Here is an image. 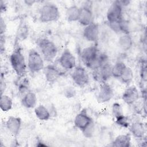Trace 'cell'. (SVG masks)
Wrapping results in <instances>:
<instances>
[{"label": "cell", "instance_id": "1", "mask_svg": "<svg viewBox=\"0 0 147 147\" xmlns=\"http://www.w3.org/2000/svg\"><path fill=\"white\" fill-rule=\"evenodd\" d=\"M10 62L17 76L19 78L25 77L28 66L24 55L20 48L17 47L13 51L10 56Z\"/></svg>", "mask_w": 147, "mask_h": 147}, {"label": "cell", "instance_id": "2", "mask_svg": "<svg viewBox=\"0 0 147 147\" xmlns=\"http://www.w3.org/2000/svg\"><path fill=\"white\" fill-rule=\"evenodd\" d=\"M99 51L95 45L84 48L80 54L81 59L84 64L92 70L100 67Z\"/></svg>", "mask_w": 147, "mask_h": 147}, {"label": "cell", "instance_id": "3", "mask_svg": "<svg viewBox=\"0 0 147 147\" xmlns=\"http://www.w3.org/2000/svg\"><path fill=\"white\" fill-rule=\"evenodd\" d=\"M38 48L43 59L47 61H52L57 54V48L55 44L48 38H41L37 42Z\"/></svg>", "mask_w": 147, "mask_h": 147}, {"label": "cell", "instance_id": "4", "mask_svg": "<svg viewBox=\"0 0 147 147\" xmlns=\"http://www.w3.org/2000/svg\"><path fill=\"white\" fill-rule=\"evenodd\" d=\"M60 11L57 6L52 3H47L41 7L39 20L44 23L57 21L60 17Z\"/></svg>", "mask_w": 147, "mask_h": 147}, {"label": "cell", "instance_id": "5", "mask_svg": "<svg viewBox=\"0 0 147 147\" xmlns=\"http://www.w3.org/2000/svg\"><path fill=\"white\" fill-rule=\"evenodd\" d=\"M27 66L29 71L32 74L38 73L45 67L42 56L34 49H30L28 52Z\"/></svg>", "mask_w": 147, "mask_h": 147}, {"label": "cell", "instance_id": "6", "mask_svg": "<svg viewBox=\"0 0 147 147\" xmlns=\"http://www.w3.org/2000/svg\"><path fill=\"white\" fill-rule=\"evenodd\" d=\"M122 7L119 1L113 2L107 11L106 17L109 24L118 22L123 18Z\"/></svg>", "mask_w": 147, "mask_h": 147}, {"label": "cell", "instance_id": "7", "mask_svg": "<svg viewBox=\"0 0 147 147\" xmlns=\"http://www.w3.org/2000/svg\"><path fill=\"white\" fill-rule=\"evenodd\" d=\"M71 78L75 84L80 87L86 86L90 80L89 75L86 69L80 66L76 67L74 69L71 74Z\"/></svg>", "mask_w": 147, "mask_h": 147}, {"label": "cell", "instance_id": "8", "mask_svg": "<svg viewBox=\"0 0 147 147\" xmlns=\"http://www.w3.org/2000/svg\"><path fill=\"white\" fill-rule=\"evenodd\" d=\"M112 65L109 63L99 68L93 70V78L96 81L101 83L106 82L111 76Z\"/></svg>", "mask_w": 147, "mask_h": 147}, {"label": "cell", "instance_id": "9", "mask_svg": "<svg viewBox=\"0 0 147 147\" xmlns=\"http://www.w3.org/2000/svg\"><path fill=\"white\" fill-rule=\"evenodd\" d=\"M59 62L62 68L67 70L74 69L76 65V58L68 49H64L61 53Z\"/></svg>", "mask_w": 147, "mask_h": 147}, {"label": "cell", "instance_id": "10", "mask_svg": "<svg viewBox=\"0 0 147 147\" xmlns=\"http://www.w3.org/2000/svg\"><path fill=\"white\" fill-rule=\"evenodd\" d=\"M114 91L111 86L106 82L101 83L97 95V101L104 103L110 101L114 96Z\"/></svg>", "mask_w": 147, "mask_h": 147}, {"label": "cell", "instance_id": "11", "mask_svg": "<svg viewBox=\"0 0 147 147\" xmlns=\"http://www.w3.org/2000/svg\"><path fill=\"white\" fill-rule=\"evenodd\" d=\"M92 121V118L88 114L87 111L83 109L76 115L74 119V125L76 128L83 131Z\"/></svg>", "mask_w": 147, "mask_h": 147}, {"label": "cell", "instance_id": "12", "mask_svg": "<svg viewBox=\"0 0 147 147\" xmlns=\"http://www.w3.org/2000/svg\"><path fill=\"white\" fill-rule=\"evenodd\" d=\"M99 34L98 25L94 22L85 26L83 32L84 38L90 42H96L98 39Z\"/></svg>", "mask_w": 147, "mask_h": 147}, {"label": "cell", "instance_id": "13", "mask_svg": "<svg viewBox=\"0 0 147 147\" xmlns=\"http://www.w3.org/2000/svg\"><path fill=\"white\" fill-rule=\"evenodd\" d=\"M139 92L134 86H129L123 92L122 99L123 101L128 105H133L139 99Z\"/></svg>", "mask_w": 147, "mask_h": 147}, {"label": "cell", "instance_id": "14", "mask_svg": "<svg viewBox=\"0 0 147 147\" xmlns=\"http://www.w3.org/2000/svg\"><path fill=\"white\" fill-rule=\"evenodd\" d=\"M93 13L91 7L87 4L80 7V16L78 22L80 25L86 26L92 22Z\"/></svg>", "mask_w": 147, "mask_h": 147}, {"label": "cell", "instance_id": "15", "mask_svg": "<svg viewBox=\"0 0 147 147\" xmlns=\"http://www.w3.org/2000/svg\"><path fill=\"white\" fill-rule=\"evenodd\" d=\"M21 119L19 117L14 116H10L6 122L7 129L14 136H16L19 134L21 127Z\"/></svg>", "mask_w": 147, "mask_h": 147}, {"label": "cell", "instance_id": "16", "mask_svg": "<svg viewBox=\"0 0 147 147\" xmlns=\"http://www.w3.org/2000/svg\"><path fill=\"white\" fill-rule=\"evenodd\" d=\"M45 79L49 83L55 82L62 75L61 71L52 64H49L44 68Z\"/></svg>", "mask_w": 147, "mask_h": 147}, {"label": "cell", "instance_id": "17", "mask_svg": "<svg viewBox=\"0 0 147 147\" xmlns=\"http://www.w3.org/2000/svg\"><path fill=\"white\" fill-rule=\"evenodd\" d=\"M21 104L26 109L35 108L37 104V96L36 94L31 91H28L21 97Z\"/></svg>", "mask_w": 147, "mask_h": 147}, {"label": "cell", "instance_id": "18", "mask_svg": "<svg viewBox=\"0 0 147 147\" xmlns=\"http://www.w3.org/2000/svg\"><path fill=\"white\" fill-rule=\"evenodd\" d=\"M129 129L131 134L137 138H143L145 134V127L144 124L139 121H136L130 125Z\"/></svg>", "mask_w": 147, "mask_h": 147}, {"label": "cell", "instance_id": "19", "mask_svg": "<svg viewBox=\"0 0 147 147\" xmlns=\"http://www.w3.org/2000/svg\"><path fill=\"white\" fill-rule=\"evenodd\" d=\"M131 145V136L127 133L121 134L115 137L112 142L111 146L115 147H129Z\"/></svg>", "mask_w": 147, "mask_h": 147}, {"label": "cell", "instance_id": "20", "mask_svg": "<svg viewBox=\"0 0 147 147\" xmlns=\"http://www.w3.org/2000/svg\"><path fill=\"white\" fill-rule=\"evenodd\" d=\"M80 16V7L74 5L69 6L66 10V18L68 22L78 21Z\"/></svg>", "mask_w": 147, "mask_h": 147}, {"label": "cell", "instance_id": "21", "mask_svg": "<svg viewBox=\"0 0 147 147\" xmlns=\"http://www.w3.org/2000/svg\"><path fill=\"white\" fill-rule=\"evenodd\" d=\"M34 114L36 117L40 121H48L51 118V114L49 110L42 105L36 106L34 108Z\"/></svg>", "mask_w": 147, "mask_h": 147}, {"label": "cell", "instance_id": "22", "mask_svg": "<svg viewBox=\"0 0 147 147\" xmlns=\"http://www.w3.org/2000/svg\"><path fill=\"white\" fill-rule=\"evenodd\" d=\"M120 48L123 51H129L133 45V40L129 34H123L118 39Z\"/></svg>", "mask_w": 147, "mask_h": 147}, {"label": "cell", "instance_id": "23", "mask_svg": "<svg viewBox=\"0 0 147 147\" xmlns=\"http://www.w3.org/2000/svg\"><path fill=\"white\" fill-rule=\"evenodd\" d=\"M126 65L123 62L121 61H118L116 62L113 65H112V68H111L112 76L115 78L119 79L122 73L123 72L125 69L126 68Z\"/></svg>", "mask_w": 147, "mask_h": 147}, {"label": "cell", "instance_id": "24", "mask_svg": "<svg viewBox=\"0 0 147 147\" xmlns=\"http://www.w3.org/2000/svg\"><path fill=\"white\" fill-rule=\"evenodd\" d=\"M13 104V100L9 96L5 94L1 95L0 107L2 111L4 112L9 111L11 109Z\"/></svg>", "mask_w": 147, "mask_h": 147}, {"label": "cell", "instance_id": "25", "mask_svg": "<svg viewBox=\"0 0 147 147\" xmlns=\"http://www.w3.org/2000/svg\"><path fill=\"white\" fill-rule=\"evenodd\" d=\"M133 76L134 75L133 70L130 67L126 66L119 79L123 83L129 84L133 80Z\"/></svg>", "mask_w": 147, "mask_h": 147}, {"label": "cell", "instance_id": "26", "mask_svg": "<svg viewBox=\"0 0 147 147\" xmlns=\"http://www.w3.org/2000/svg\"><path fill=\"white\" fill-rule=\"evenodd\" d=\"M29 91V81L27 78L24 77L18 86V93L22 97Z\"/></svg>", "mask_w": 147, "mask_h": 147}, {"label": "cell", "instance_id": "27", "mask_svg": "<svg viewBox=\"0 0 147 147\" xmlns=\"http://www.w3.org/2000/svg\"><path fill=\"white\" fill-rule=\"evenodd\" d=\"M112 114L113 116L115 119L119 117H121L123 114V110L122 108L121 105L118 103V102H115L112 105Z\"/></svg>", "mask_w": 147, "mask_h": 147}, {"label": "cell", "instance_id": "28", "mask_svg": "<svg viewBox=\"0 0 147 147\" xmlns=\"http://www.w3.org/2000/svg\"><path fill=\"white\" fill-rule=\"evenodd\" d=\"M115 122L119 126L124 128H127L130 126V123L127 118L124 115L115 119Z\"/></svg>", "mask_w": 147, "mask_h": 147}, {"label": "cell", "instance_id": "29", "mask_svg": "<svg viewBox=\"0 0 147 147\" xmlns=\"http://www.w3.org/2000/svg\"><path fill=\"white\" fill-rule=\"evenodd\" d=\"M95 131V124L92 121L84 130L82 131L83 135L87 138H91L92 137Z\"/></svg>", "mask_w": 147, "mask_h": 147}, {"label": "cell", "instance_id": "30", "mask_svg": "<svg viewBox=\"0 0 147 147\" xmlns=\"http://www.w3.org/2000/svg\"><path fill=\"white\" fill-rule=\"evenodd\" d=\"M76 91L72 87H67L64 90V95L67 98H71L75 95Z\"/></svg>", "mask_w": 147, "mask_h": 147}, {"label": "cell", "instance_id": "31", "mask_svg": "<svg viewBox=\"0 0 147 147\" xmlns=\"http://www.w3.org/2000/svg\"><path fill=\"white\" fill-rule=\"evenodd\" d=\"M140 76L142 79V80L146 82V78H147V71H146V64H144V65H142L141 71H140Z\"/></svg>", "mask_w": 147, "mask_h": 147}, {"label": "cell", "instance_id": "32", "mask_svg": "<svg viewBox=\"0 0 147 147\" xmlns=\"http://www.w3.org/2000/svg\"><path fill=\"white\" fill-rule=\"evenodd\" d=\"M6 83L5 82V79H4V77L3 76L2 74L1 75V80H0V88H1V95L3 94V92L5 91V89H6Z\"/></svg>", "mask_w": 147, "mask_h": 147}, {"label": "cell", "instance_id": "33", "mask_svg": "<svg viewBox=\"0 0 147 147\" xmlns=\"http://www.w3.org/2000/svg\"><path fill=\"white\" fill-rule=\"evenodd\" d=\"M6 24L5 22V21L3 20V18H1L0 20V33L1 35H3L5 33V30H6Z\"/></svg>", "mask_w": 147, "mask_h": 147}, {"label": "cell", "instance_id": "34", "mask_svg": "<svg viewBox=\"0 0 147 147\" xmlns=\"http://www.w3.org/2000/svg\"><path fill=\"white\" fill-rule=\"evenodd\" d=\"M5 38L3 37V35H1V39H0V45H1V52L2 53L3 51H4V45H5Z\"/></svg>", "mask_w": 147, "mask_h": 147}, {"label": "cell", "instance_id": "35", "mask_svg": "<svg viewBox=\"0 0 147 147\" xmlns=\"http://www.w3.org/2000/svg\"><path fill=\"white\" fill-rule=\"evenodd\" d=\"M0 9L1 13L5 11L6 10V5L5 4V2L2 1H1L0 2Z\"/></svg>", "mask_w": 147, "mask_h": 147}, {"label": "cell", "instance_id": "36", "mask_svg": "<svg viewBox=\"0 0 147 147\" xmlns=\"http://www.w3.org/2000/svg\"><path fill=\"white\" fill-rule=\"evenodd\" d=\"M36 2V1H33V0H26V1H24V3L26 5H28V6H32V5H33Z\"/></svg>", "mask_w": 147, "mask_h": 147}, {"label": "cell", "instance_id": "37", "mask_svg": "<svg viewBox=\"0 0 147 147\" xmlns=\"http://www.w3.org/2000/svg\"><path fill=\"white\" fill-rule=\"evenodd\" d=\"M38 144H36V146H47V145H46V144H44L43 142H38Z\"/></svg>", "mask_w": 147, "mask_h": 147}]
</instances>
